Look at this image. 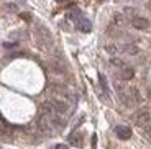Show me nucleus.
I'll list each match as a JSON object with an SVG mask.
<instances>
[{
    "instance_id": "6ab92c4d",
    "label": "nucleus",
    "mask_w": 151,
    "mask_h": 149,
    "mask_svg": "<svg viewBox=\"0 0 151 149\" xmlns=\"http://www.w3.org/2000/svg\"><path fill=\"white\" fill-rule=\"evenodd\" d=\"M146 7H148V10L151 11V0H150V2H148V5H146Z\"/></svg>"
},
{
    "instance_id": "4468645a",
    "label": "nucleus",
    "mask_w": 151,
    "mask_h": 149,
    "mask_svg": "<svg viewBox=\"0 0 151 149\" xmlns=\"http://www.w3.org/2000/svg\"><path fill=\"white\" fill-rule=\"evenodd\" d=\"M99 80H100V87H102V90H104V93H105V98H109V87H107V80H105V77H104L102 74H99Z\"/></svg>"
},
{
    "instance_id": "1a4fd4ad",
    "label": "nucleus",
    "mask_w": 151,
    "mask_h": 149,
    "mask_svg": "<svg viewBox=\"0 0 151 149\" xmlns=\"http://www.w3.org/2000/svg\"><path fill=\"white\" fill-rule=\"evenodd\" d=\"M76 25H77V30L82 31V33H91V31H92L91 20L84 18V16H79V18L76 20Z\"/></svg>"
},
{
    "instance_id": "2eb2a0df",
    "label": "nucleus",
    "mask_w": 151,
    "mask_h": 149,
    "mask_svg": "<svg viewBox=\"0 0 151 149\" xmlns=\"http://www.w3.org/2000/svg\"><path fill=\"white\" fill-rule=\"evenodd\" d=\"M143 131H145V134H146V138L151 141V125H148V126H145V128H143Z\"/></svg>"
},
{
    "instance_id": "f03ea898",
    "label": "nucleus",
    "mask_w": 151,
    "mask_h": 149,
    "mask_svg": "<svg viewBox=\"0 0 151 149\" xmlns=\"http://www.w3.org/2000/svg\"><path fill=\"white\" fill-rule=\"evenodd\" d=\"M33 38L36 46L45 52H51L54 49V39L49 33V30L43 25H36L33 30Z\"/></svg>"
},
{
    "instance_id": "dca6fc26",
    "label": "nucleus",
    "mask_w": 151,
    "mask_h": 149,
    "mask_svg": "<svg viewBox=\"0 0 151 149\" xmlns=\"http://www.w3.org/2000/svg\"><path fill=\"white\" fill-rule=\"evenodd\" d=\"M7 8H8V10H10V11H17V10H18L15 4H8V5H7Z\"/></svg>"
},
{
    "instance_id": "20e7f679",
    "label": "nucleus",
    "mask_w": 151,
    "mask_h": 149,
    "mask_svg": "<svg viewBox=\"0 0 151 149\" xmlns=\"http://www.w3.org/2000/svg\"><path fill=\"white\" fill-rule=\"evenodd\" d=\"M133 121H135L136 126H140V128L148 126V125H151V113L148 110H140V112L135 113Z\"/></svg>"
},
{
    "instance_id": "f8f14e48",
    "label": "nucleus",
    "mask_w": 151,
    "mask_h": 149,
    "mask_svg": "<svg viewBox=\"0 0 151 149\" xmlns=\"http://www.w3.org/2000/svg\"><path fill=\"white\" fill-rule=\"evenodd\" d=\"M120 52H125V54L133 56V54H136V52H138V48H136L135 44H123L120 48Z\"/></svg>"
},
{
    "instance_id": "9d476101",
    "label": "nucleus",
    "mask_w": 151,
    "mask_h": 149,
    "mask_svg": "<svg viewBox=\"0 0 151 149\" xmlns=\"http://www.w3.org/2000/svg\"><path fill=\"white\" fill-rule=\"evenodd\" d=\"M49 67H51L56 74H66V66H64V62L59 61V59H51L49 61Z\"/></svg>"
},
{
    "instance_id": "6e6552de",
    "label": "nucleus",
    "mask_w": 151,
    "mask_h": 149,
    "mask_svg": "<svg viewBox=\"0 0 151 149\" xmlns=\"http://www.w3.org/2000/svg\"><path fill=\"white\" fill-rule=\"evenodd\" d=\"M113 131H115V134H117L120 139H130V136H132V130H130V126H125V125H117V126L113 128Z\"/></svg>"
},
{
    "instance_id": "423d86ee",
    "label": "nucleus",
    "mask_w": 151,
    "mask_h": 149,
    "mask_svg": "<svg viewBox=\"0 0 151 149\" xmlns=\"http://www.w3.org/2000/svg\"><path fill=\"white\" fill-rule=\"evenodd\" d=\"M133 75H135V71H133V67H130L128 64H123L117 69V77L120 80H132Z\"/></svg>"
},
{
    "instance_id": "7ed1b4c3",
    "label": "nucleus",
    "mask_w": 151,
    "mask_h": 149,
    "mask_svg": "<svg viewBox=\"0 0 151 149\" xmlns=\"http://www.w3.org/2000/svg\"><path fill=\"white\" fill-rule=\"evenodd\" d=\"M36 126H38V131H40L43 136H49V134H53L54 131H56L53 126V123H51V120H49V116L43 115V113H40V116H38Z\"/></svg>"
},
{
    "instance_id": "f257e3e1",
    "label": "nucleus",
    "mask_w": 151,
    "mask_h": 149,
    "mask_svg": "<svg viewBox=\"0 0 151 149\" xmlns=\"http://www.w3.org/2000/svg\"><path fill=\"white\" fill-rule=\"evenodd\" d=\"M113 87H115L118 100H120L127 108H133V107L141 103V93L136 87H127L122 82H117V80H115V85Z\"/></svg>"
},
{
    "instance_id": "aec40b11",
    "label": "nucleus",
    "mask_w": 151,
    "mask_h": 149,
    "mask_svg": "<svg viewBox=\"0 0 151 149\" xmlns=\"http://www.w3.org/2000/svg\"><path fill=\"white\" fill-rule=\"evenodd\" d=\"M58 2H66V0H58Z\"/></svg>"
},
{
    "instance_id": "f3484780",
    "label": "nucleus",
    "mask_w": 151,
    "mask_h": 149,
    "mask_svg": "<svg viewBox=\"0 0 151 149\" xmlns=\"http://www.w3.org/2000/svg\"><path fill=\"white\" fill-rule=\"evenodd\" d=\"M53 149H68V144H56Z\"/></svg>"
},
{
    "instance_id": "9b49d317",
    "label": "nucleus",
    "mask_w": 151,
    "mask_h": 149,
    "mask_svg": "<svg viewBox=\"0 0 151 149\" xmlns=\"http://www.w3.org/2000/svg\"><path fill=\"white\" fill-rule=\"evenodd\" d=\"M113 25L117 26V28H122V26L127 25V16L123 13H115L113 15Z\"/></svg>"
},
{
    "instance_id": "ddd939ff",
    "label": "nucleus",
    "mask_w": 151,
    "mask_h": 149,
    "mask_svg": "<svg viewBox=\"0 0 151 149\" xmlns=\"http://www.w3.org/2000/svg\"><path fill=\"white\" fill-rule=\"evenodd\" d=\"M69 143L74 144V146H81V144H82V136H81V134L72 133L71 136H69Z\"/></svg>"
},
{
    "instance_id": "39448f33",
    "label": "nucleus",
    "mask_w": 151,
    "mask_h": 149,
    "mask_svg": "<svg viewBox=\"0 0 151 149\" xmlns=\"http://www.w3.org/2000/svg\"><path fill=\"white\" fill-rule=\"evenodd\" d=\"M49 103H51L53 110L58 113V115H61V116L68 115L69 107H68V103H66L64 100H59V98H51V100H49Z\"/></svg>"
},
{
    "instance_id": "0eeeda50",
    "label": "nucleus",
    "mask_w": 151,
    "mask_h": 149,
    "mask_svg": "<svg viewBox=\"0 0 151 149\" xmlns=\"http://www.w3.org/2000/svg\"><path fill=\"white\" fill-rule=\"evenodd\" d=\"M130 23H132V26H133V28H136V30H146L148 26H150V21H148L146 18L138 16V15L132 16V18H130Z\"/></svg>"
},
{
    "instance_id": "a211bd4d",
    "label": "nucleus",
    "mask_w": 151,
    "mask_h": 149,
    "mask_svg": "<svg viewBox=\"0 0 151 149\" xmlns=\"http://www.w3.org/2000/svg\"><path fill=\"white\" fill-rule=\"evenodd\" d=\"M20 16H22V18H25V20H27V21H28V20L31 18V16L28 15V13H20Z\"/></svg>"
}]
</instances>
